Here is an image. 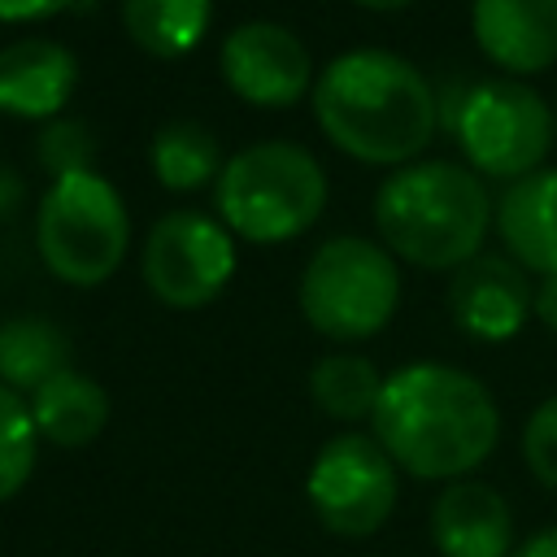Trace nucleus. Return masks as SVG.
Returning a JSON list of instances; mask_svg holds the SVG:
<instances>
[{
	"label": "nucleus",
	"mask_w": 557,
	"mask_h": 557,
	"mask_svg": "<svg viewBox=\"0 0 557 557\" xmlns=\"http://www.w3.org/2000/svg\"><path fill=\"white\" fill-rule=\"evenodd\" d=\"M374 440L413 479H466L500 440L492 392L444 361H409L383 379L370 413Z\"/></svg>",
	"instance_id": "obj_1"
},
{
	"label": "nucleus",
	"mask_w": 557,
	"mask_h": 557,
	"mask_svg": "<svg viewBox=\"0 0 557 557\" xmlns=\"http://www.w3.org/2000/svg\"><path fill=\"white\" fill-rule=\"evenodd\" d=\"M322 135L361 165H409L426 152L440 100L426 74L387 48H348L313 78Z\"/></svg>",
	"instance_id": "obj_2"
},
{
	"label": "nucleus",
	"mask_w": 557,
	"mask_h": 557,
	"mask_svg": "<svg viewBox=\"0 0 557 557\" xmlns=\"http://www.w3.org/2000/svg\"><path fill=\"white\" fill-rule=\"evenodd\" d=\"M492 196L470 165L409 161L374 191V226L383 248L418 270H457L492 226Z\"/></svg>",
	"instance_id": "obj_3"
},
{
	"label": "nucleus",
	"mask_w": 557,
	"mask_h": 557,
	"mask_svg": "<svg viewBox=\"0 0 557 557\" xmlns=\"http://www.w3.org/2000/svg\"><path fill=\"white\" fill-rule=\"evenodd\" d=\"M213 205L235 239L287 244L322 218L326 170L305 144L261 139L226 157L213 183Z\"/></svg>",
	"instance_id": "obj_4"
},
{
	"label": "nucleus",
	"mask_w": 557,
	"mask_h": 557,
	"mask_svg": "<svg viewBox=\"0 0 557 557\" xmlns=\"http://www.w3.org/2000/svg\"><path fill=\"white\" fill-rule=\"evenodd\" d=\"M131 244V213L117 187L96 170L48 183L35 209V248L48 274L70 287H100L117 274Z\"/></svg>",
	"instance_id": "obj_5"
},
{
	"label": "nucleus",
	"mask_w": 557,
	"mask_h": 557,
	"mask_svg": "<svg viewBox=\"0 0 557 557\" xmlns=\"http://www.w3.org/2000/svg\"><path fill=\"white\" fill-rule=\"evenodd\" d=\"M305 322L339 344L379 335L400 309V265L366 235H331L300 270L296 287Z\"/></svg>",
	"instance_id": "obj_6"
},
{
	"label": "nucleus",
	"mask_w": 557,
	"mask_h": 557,
	"mask_svg": "<svg viewBox=\"0 0 557 557\" xmlns=\"http://www.w3.org/2000/svg\"><path fill=\"white\" fill-rule=\"evenodd\" d=\"M453 135L479 178L487 174L513 183L544 170V157L557 139V122L544 96L522 78H483L461 96L453 113Z\"/></svg>",
	"instance_id": "obj_7"
},
{
	"label": "nucleus",
	"mask_w": 557,
	"mask_h": 557,
	"mask_svg": "<svg viewBox=\"0 0 557 557\" xmlns=\"http://www.w3.org/2000/svg\"><path fill=\"white\" fill-rule=\"evenodd\" d=\"M396 461L387 448L366 431L331 435L305 479V496L318 513V522L339 540H366L374 535L396 505Z\"/></svg>",
	"instance_id": "obj_8"
},
{
	"label": "nucleus",
	"mask_w": 557,
	"mask_h": 557,
	"mask_svg": "<svg viewBox=\"0 0 557 557\" xmlns=\"http://www.w3.org/2000/svg\"><path fill=\"white\" fill-rule=\"evenodd\" d=\"M144 287L170 309H205L235 274V235L200 209L161 213L139 252Z\"/></svg>",
	"instance_id": "obj_9"
},
{
	"label": "nucleus",
	"mask_w": 557,
	"mask_h": 557,
	"mask_svg": "<svg viewBox=\"0 0 557 557\" xmlns=\"http://www.w3.org/2000/svg\"><path fill=\"white\" fill-rule=\"evenodd\" d=\"M218 70L226 87L257 109H292L313 91V61L305 39L270 17L239 22L218 52Z\"/></svg>",
	"instance_id": "obj_10"
},
{
	"label": "nucleus",
	"mask_w": 557,
	"mask_h": 557,
	"mask_svg": "<svg viewBox=\"0 0 557 557\" xmlns=\"http://www.w3.org/2000/svg\"><path fill=\"white\" fill-rule=\"evenodd\" d=\"M448 313L470 339H513L535 313V283L509 252H474L453 270Z\"/></svg>",
	"instance_id": "obj_11"
},
{
	"label": "nucleus",
	"mask_w": 557,
	"mask_h": 557,
	"mask_svg": "<svg viewBox=\"0 0 557 557\" xmlns=\"http://www.w3.org/2000/svg\"><path fill=\"white\" fill-rule=\"evenodd\" d=\"M470 30L479 52L513 78L557 65V0H474Z\"/></svg>",
	"instance_id": "obj_12"
},
{
	"label": "nucleus",
	"mask_w": 557,
	"mask_h": 557,
	"mask_svg": "<svg viewBox=\"0 0 557 557\" xmlns=\"http://www.w3.org/2000/svg\"><path fill=\"white\" fill-rule=\"evenodd\" d=\"M78 87V57L57 39H17L0 48V113L52 122Z\"/></svg>",
	"instance_id": "obj_13"
},
{
	"label": "nucleus",
	"mask_w": 557,
	"mask_h": 557,
	"mask_svg": "<svg viewBox=\"0 0 557 557\" xmlns=\"http://www.w3.org/2000/svg\"><path fill=\"white\" fill-rule=\"evenodd\" d=\"M431 540L440 557H509L513 513L483 479H453L431 505Z\"/></svg>",
	"instance_id": "obj_14"
},
{
	"label": "nucleus",
	"mask_w": 557,
	"mask_h": 557,
	"mask_svg": "<svg viewBox=\"0 0 557 557\" xmlns=\"http://www.w3.org/2000/svg\"><path fill=\"white\" fill-rule=\"evenodd\" d=\"M496 235L527 274H557V165L513 178L496 200Z\"/></svg>",
	"instance_id": "obj_15"
},
{
	"label": "nucleus",
	"mask_w": 557,
	"mask_h": 557,
	"mask_svg": "<svg viewBox=\"0 0 557 557\" xmlns=\"http://www.w3.org/2000/svg\"><path fill=\"white\" fill-rule=\"evenodd\" d=\"M30 418L39 426V440L57 448H87L109 426V392L91 374L70 366L39 392H30Z\"/></svg>",
	"instance_id": "obj_16"
},
{
	"label": "nucleus",
	"mask_w": 557,
	"mask_h": 557,
	"mask_svg": "<svg viewBox=\"0 0 557 557\" xmlns=\"http://www.w3.org/2000/svg\"><path fill=\"white\" fill-rule=\"evenodd\" d=\"M70 370V339L57 322L22 313L0 322V383L13 392H39L52 374Z\"/></svg>",
	"instance_id": "obj_17"
},
{
	"label": "nucleus",
	"mask_w": 557,
	"mask_h": 557,
	"mask_svg": "<svg viewBox=\"0 0 557 557\" xmlns=\"http://www.w3.org/2000/svg\"><path fill=\"white\" fill-rule=\"evenodd\" d=\"M213 22V0H122V26L157 61L187 57Z\"/></svg>",
	"instance_id": "obj_18"
},
{
	"label": "nucleus",
	"mask_w": 557,
	"mask_h": 557,
	"mask_svg": "<svg viewBox=\"0 0 557 557\" xmlns=\"http://www.w3.org/2000/svg\"><path fill=\"white\" fill-rule=\"evenodd\" d=\"M148 161L165 191H196L205 183H218V174L226 165L213 131L191 117L165 122L148 144Z\"/></svg>",
	"instance_id": "obj_19"
},
{
	"label": "nucleus",
	"mask_w": 557,
	"mask_h": 557,
	"mask_svg": "<svg viewBox=\"0 0 557 557\" xmlns=\"http://www.w3.org/2000/svg\"><path fill=\"white\" fill-rule=\"evenodd\" d=\"M309 392L318 400V409L335 422H361L374 413L379 392H383V374L374 370L370 357L357 352H331L313 366L309 374Z\"/></svg>",
	"instance_id": "obj_20"
},
{
	"label": "nucleus",
	"mask_w": 557,
	"mask_h": 557,
	"mask_svg": "<svg viewBox=\"0 0 557 557\" xmlns=\"http://www.w3.org/2000/svg\"><path fill=\"white\" fill-rule=\"evenodd\" d=\"M39 461V426L30 418V400L0 383V500L17 496Z\"/></svg>",
	"instance_id": "obj_21"
},
{
	"label": "nucleus",
	"mask_w": 557,
	"mask_h": 557,
	"mask_svg": "<svg viewBox=\"0 0 557 557\" xmlns=\"http://www.w3.org/2000/svg\"><path fill=\"white\" fill-rule=\"evenodd\" d=\"M35 152H39V165H44L52 178H61V174H74V170H91L96 135H91L87 122H78V117H52V122L39 126Z\"/></svg>",
	"instance_id": "obj_22"
},
{
	"label": "nucleus",
	"mask_w": 557,
	"mask_h": 557,
	"mask_svg": "<svg viewBox=\"0 0 557 557\" xmlns=\"http://www.w3.org/2000/svg\"><path fill=\"white\" fill-rule=\"evenodd\" d=\"M522 461L548 492H557V396L531 409L522 426Z\"/></svg>",
	"instance_id": "obj_23"
},
{
	"label": "nucleus",
	"mask_w": 557,
	"mask_h": 557,
	"mask_svg": "<svg viewBox=\"0 0 557 557\" xmlns=\"http://www.w3.org/2000/svg\"><path fill=\"white\" fill-rule=\"evenodd\" d=\"M74 4L78 0H0V22H44Z\"/></svg>",
	"instance_id": "obj_24"
},
{
	"label": "nucleus",
	"mask_w": 557,
	"mask_h": 557,
	"mask_svg": "<svg viewBox=\"0 0 557 557\" xmlns=\"http://www.w3.org/2000/svg\"><path fill=\"white\" fill-rule=\"evenodd\" d=\"M535 318L557 335V274H544L535 287Z\"/></svg>",
	"instance_id": "obj_25"
},
{
	"label": "nucleus",
	"mask_w": 557,
	"mask_h": 557,
	"mask_svg": "<svg viewBox=\"0 0 557 557\" xmlns=\"http://www.w3.org/2000/svg\"><path fill=\"white\" fill-rule=\"evenodd\" d=\"M509 557H557V527H544V531L527 535L522 544H513Z\"/></svg>",
	"instance_id": "obj_26"
},
{
	"label": "nucleus",
	"mask_w": 557,
	"mask_h": 557,
	"mask_svg": "<svg viewBox=\"0 0 557 557\" xmlns=\"http://www.w3.org/2000/svg\"><path fill=\"white\" fill-rule=\"evenodd\" d=\"M17 200H22V187H17L9 174H0V213H4L9 205H17Z\"/></svg>",
	"instance_id": "obj_27"
},
{
	"label": "nucleus",
	"mask_w": 557,
	"mask_h": 557,
	"mask_svg": "<svg viewBox=\"0 0 557 557\" xmlns=\"http://www.w3.org/2000/svg\"><path fill=\"white\" fill-rule=\"evenodd\" d=\"M352 4H361L370 13H396V9H409L413 0H352Z\"/></svg>",
	"instance_id": "obj_28"
},
{
	"label": "nucleus",
	"mask_w": 557,
	"mask_h": 557,
	"mask_svg": "<svg viewBox=\"0 0 557 557\" xmlns=\"http://www.w3.org/2000/svg\"><path fill=\"white\" fill-rule=\"evenodd\" d=\"M553 122H557V113H553Z\"/></svg>",
	"instance_id": "obj_29"
}]
</instances>
